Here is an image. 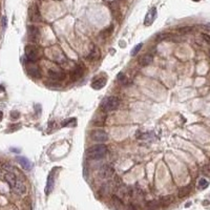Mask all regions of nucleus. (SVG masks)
Instances as JSON below:
<instances>
[{"label":"nucleus","instance_id":"f257e3e1","mask_svg":"<svg viewBox=\"0 0 210 210\" xmlns=\"http://www.w3.org/2000/svg\"><path fill=\"white\" fill-rule=\"evenodd\" d=\"M106 152H107V147L104 144H98V145L92 146L86 150V156L92 160H99L104 158Z\"/></svg>","mask_w":210,"mask_h":210},{"label":"nucleus","instance_id":"f03ea898","mask_svg":"<svg viewBox=\"0 0 210 210\" xmlns=\"http://www.w3.org/2000/svg\"><path fill=\"white\" fill-rule=\"evenodd\" d=\"M120 100L117 97H107L101 103V107L104 112H112L119 107Z\"/></svg>","mask_w":210,"mask_h":210},{"label":"nucleus","instance_id":"7ed1b4c3","mask_svg":"<svg viewBox=\"0 0 210 210\" xmlns=\"http://www.w3.org/2000/svg\"><path fill=\"white\" fill-rule=\"evenodd\" d=\"M115 169L109 165H104L99 169V176L102 180H109L114 176Z\"/></svg>","mask_w":210,"mask_h":210},{"label":"nucleus","instance_id":"20e7f679","mask_svg":"<svg viewBox=\"0 0 210 210\" xmlns=\"http://www.w3.org/2000/svg\"><path fill=\"white\" fill-rule=\"evenodd\" d=\"M25 57L28 62H35L38 59V51L35 46L28 45L25 47Z\"/></svg>","mask_w":210,"mask_h":210},{"label":"nucleus","instance_id":"39448f33","mask_svg":"<svg viewBox=\"0 0 210 210\" xmlns=\"http://www.w3.org/2000/svg\"><path fill=\"white\" fill-rule=\"evenodd\" d=\"M28 17L30 20L33 22H38L41 20V15L37 4H32L28 9Z\"/></svg>","mask_w":210,"mask_h":210},{"label":"nucleus","instance_id":"423d86ee","mask_svg":"<svg viewBox=\"0 0 210 210\" xmlns=\"http://www.w3.org/2000/svg\"><path fill=\"white\" fill-rule=\"evenodd\" d=\"M90 138H92V140H94V141L96 142H106L108 139V136L107 133H105V131L103 130H95L92 133V135H90Z\"/></svg>","mask_w":210,"mask_h":210},{"label":"nucleus","instance_id":"0eeeda50","mask_svg":"<svg viewBox=\"0 0 210 210\" xmlns=\"http://www.w3.org/2000/svg\"><path fill=\"white\" fill-rule=\"evenodd\" d=\"M156 18V7H151L148 11V13L146 14L145 18H144V24L147 26L151 25L152 22L154 21V19Z\"/></svg>","mask_w":210,"mask_h":210},{"label":"nucleus","instance_id":"6e6552de","mask_svg":"<svg viewBox=\"0 0 210 210\" xmlns=\"http://www.w3.org/2000/svg\"><path fill=\"white\" fill-rule=\"evenodd\" d=\"M48 76L54 81H60V80H63L65 78V74L62 71H59V69H49Z\"/></svg>","mask_w":210,"mask_h":210},{"label":"nucleus","instance_id":"1a4fd4ad","mask_svg":"<svg viewBox=\"0 0 210 210\" xmlns=\"http://www.w3.org/2000/svg\"><path fill=\"white\" fill-rule=\"evenodd\" d=\"M26 69H28V73L30 74V75L34 76V77H36V78L40 77V69H39V67L37 66L36 64H34L33 62H28Z\"/></svg>","mask_w":210,"mask_h":210},{"label":"nucleus","instance_id":"9d476101","mask_svg":"<svg viewBox=\"0 0 210 210\" xmlns=\"http://www.w3.org/2000/svg\"><path fill=\"white\" fill-rule=\"evenodd\" d=\"M13 190H14V192H16L17 194H24V193L26 192V187L21 180H18L17 179V182H16Z\"/></svg>","mask_w":210,"mask_h":210},{"label":"nucleus","instance_id":"9b49d317","mask_svg":"<svg viewBox=\"0 0 210 210\" xmlns=\"http://www.w3.org/2000/svg\"><path fill=\"white\" fill-rule=\"evenodd\" d=\"M28 38H30L32 41H36L39 37L38 28L34 25H28Z\"/></svg>","mask_w":210,"mask_h":210},{"label":"nucleus","instance_id":"f8f14e48","mask_svg":"<svg viewBox=\"0 0 210 210\" xmlns=\"http://www.w3.org/2000/svg\"><path fill=\"white\" fill-rule=\"evenodd\" d=\"M54 172H51L47 176V182H46V186H45V193L47 195L51 193V191L54 188Z\"/></svg>","mask_w":210,"mask_h":210},{"label":"nucleus","instance_id":"ddd939ff","mask_svg":"<svg viewBox=\"0 0 210 210\" xmlns=\"http://www.w3.org/2000/svg\"><path fill=\"white\" fill-rule=\"evenodd\" d=\"M87 58L89 59L90 61H96L100 58V51H99V48L96 45H95V46L92 45V48H90V51H89V54H88Z\"/></svg>","mask_w":210,"mask_h":210},{"label":"nucleus","instance_id":"4468645a","mask_svg":"<svg viewBox=\"0 0 210 210\" xmlns=\"http://www.w3.org/2000/svg\"><path fill=\"white\" fill-rule=\"evenodd\" d=\"M152 61H153V57H152L151 55L146 54L139 58V64L141 65V66H147V65L151 64Z\"/></svg>","mask_w":210,"mask_h":210},{"label":"nucleus","instance_id":"2eb2a0df","mask_svg":"<svg viewBox=\"0 0 210 210\" xmlns=\"http://www.w3.org/2000/svg\"><path fill=\"white\" fill-rule=\"evenodd\" d=\"M4 179H5V181H7V184L10 185V187L13 189L14 186H15V184H16V182H17V176H15V174L9 171L7 174H5Z\"/></svg>","mask_w":210,"mask_h":210},{"label":"nucleus","instance_id":"dca6fc26","mask_svg":"<svg viewBox=\"0 0 210 210\" xmlns=\"http://www.w3.org/2000/svg\"><path fill=\"white\" fill-rule=\"evenodd\" d=\"M17 161L19 162V164L21 165V167L25 170L32 169V163L30 162V160H28L25 156H17Z\"/></svg>","mask_w":210,"mask_h":210},{"label":"nucleus","instance_id":"f3484780","mask_svg":"<svg viewBox=\"0 0 210 210\" xmlns=\"http://www.w3.org/2000/svg\"><path fill=\"white\" fill-rule=\"evenodd\" d=\"M105 84H106V79H105V78H99V79L95 80V81L92 82V87L94 88V89L98 90V89H101L103 86H105Z\"/></svg>","mask_w":210,"mask_h":210},{"label":"nucleus","instance_id":"a211bd4d","mask_svg":"<svg viewBox=\"0 0 210 210\" xmlns=\"http://www.w3.org/2000/svg\"><path fill=\"white\" fill-rule=\"evenodd\" d=\"M84 73V69L83 67H77L75 71H73V76H74V79H79Z\"/></svg>","mask_w":210,"mask_h":210},{"label":"nucleus","instance_id":"6ab92c4d","mask_svg":"<svg viewBox=\"0 0 210 210\" xmlns=\"http://www.w3.org/2000/svg\"><path fill=\"white\" fill-rule=\"evenodd\" d=\"M189 191H190V187L187 186V187H183V188H181L180 190H179V197H186L187 194L189 193Z\"/></svg>","mask_w":210,"mask_h":210},{"label":"nucleus","instance_id":"aec40b11","mask_svg":"<svg viewBox=\"0 0 210 210\" xmlns=\"http://www.w3.org/2000/svg\"><path fill=\"white\" fill-rule=\"evenodd\" d=\"M208 185H209L208 181L206 180V179H204V178L200 179L199 183H197V187H199L200 189H205V188H207Z\"/></svg>","mask_w":210,"mask_h":210},{"label":"nucleus","instance_id":"412c9836","mask_svg":"<svg viewBox=\"0 0 210 210\" xmlns=\"http://www.w3.org/2000/svg\"><path fill=\"white\" fill-rule=\"evenodd\" d=\"M142 46H143V43H139L138 45H136V46L133 47V51H131V56H136V55L139 53V51L141 49Z\"/></svg>","mask_w":210,"mask_h":210},{"label":"nucleus","instance_id":"4be33fe9","mask_svg":"<svg viewBox=\"0 0 210 210\" xmlns=\"http://www.w3.org/2000/svg\"><path fill=\"white\" fill-rule=\"evenodd\" d=\"M147 206L149 208H158L160 206V203H159V202H156V201H150V202H148V203H147Z\"/></svg>","mask_w":210,"mask_h":210},{"label":"nucleus","instance_id":"5701e85b","mask_svg":"<svg viewBox=\"0 0 210 210\" xmlns=\"http://www.w3.org/2000/svg\"><path fill=\"white\" fill-rule=\"evenodd\" d=\"M118 79H119V82H121L122 84H125V83H126V81H127L126 77H125V75L123 73L119 74V75H118Z\"/></svg>","mask_w":210,"mask_h":210},{"label":"nucleus","instance_id":"b1692460","mask_svg":"<svg viewBox=\"0 0 210 210\" xmlns=\"http://www.w3.org/2000/svg\"><path fill=\"white\" fill-rule=\"evenodd\" d=\"M162 201L165 202V204H169L172 202V197H170V195H168V197H165L162 199Z\"/></svg>","mask_w":210,"mask_h":210},{"label":"nucleus","instance_id":"393cba45","mask_svg":"<svg viewBox=\"0 0 210 210\" xmlns=\"http://www.w3.org/2000/svg\"><path fill=\"white\" fill-rule=\"evenodd\" d=\"M202 37H203V39L206 41V42L208 43V44H210V36H209V35H207V34H203V35H202Z\"/></svg>","mask_w":210,"mask_h":210},{"label":"nucleus","instance_id":"a878e982","mask_svg":"<svg viewBox=\"0 0 210 210\" xmlns=\"http://www.w3.org/2000/svg\"><path fill=\"white\" fill-rule=\"evenodd\" d=\"M12 118H13V119L19 118V112H12Z\"/></svg>","mask_w":210,"mask_h":210},{"label":"nucleus","instance_id":"bb28decb","mask_svg":"<svg viewBox=\"0 0 210 210\" xmlns=\"http://www.w3.org/2000/svg\"><path fill=\"white\" fill-rule=\"evenodd\" d=\"M2 24H3V26L5 28V25H7V18H5V17L2 18Z\"/></svg>","mask_w":210,"mask_h":210},{"label":"nucleus","instance_id":"cd10ccee","mask_svg":"<svg viewBox=\"0 0 210 210\" xmlns=\"http://www.w3.org/2000/svg\"><path fill=\"white\" fill-rule=\"evenodd\" d=\"M4 92V87L2 85H0V92Z\"/></svg>","mask_w":210,"mask_h":210},{"label":"nucleus","instance_id":"c85d7f7f","mask_svg":"<svg viewBox=\"0 0 210 210\" xmlns=\"http://www.w3.org/2000/svg\"><path fill=\"white\" fill-rule=\"evenodd\" d=\"M2 117H3V114H2V112H0V121L2 120Z\"/></svg>","mask_w":210,"mask_h":210},{"label":"nucleus","instance_id":"c756f323","mask_svg":"<svg viewBox=\"0 0 210 210\" xmlns=\"http://www.w3.org/2000/svg\"><path fill=\"white\" fill-rule=\"evenodd\" d=\"M192 1H200V0H192Z\"/></svg>","mask_w":210,"mask_h":210},{"label":"nucleus","instance_id":"7c9ffc66","mask_svg":"<svg viewBox=\"0 0 210 210\" xmlns=\"http://www.w3.org/2000/svg\"><path fill=\"white\" fill-rule=\"evenodd\" d=\"M0 174H1V170H0Z\"/></svg>","mask_w":210,"mask_h":210},{"label":"nucleus","instance_id":"2f4dec72","mask_svg":"<svg viewBox=\"0 0 210 210\" xmlns=\"http://www.w3.org/2000/svg\"><path fill=\"white\" fill-rule=\"evenodd\" d=\"M209 56H210V53H209Z\"/></svg>","mask_w":210,"mask_h":210},{"label":"nucleus","instance_id":"473e14b6","mask_svg":"<svg viewBox=\"0 0 210 210\" xmlns=\"http://www.w3.org/2000/svg\"><path fill=\"white\" fill-rule=\"evenodd\" d=\"M14 210H17V209H14Z\"/></svg>","mask_w":210,"mask_h":210}]
</instances>
